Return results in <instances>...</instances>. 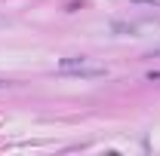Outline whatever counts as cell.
<instances>
[{
    "instance_id": "cell-5",
    "label": "cell",
    "mask_w": 160,
    "mask_h": 156,
    "mask_svg": "<svg viewBox=\"0 0 160 156\" xmlns=\"http://www.w3.org/2000/svg\"><path fill=\"white\" fill-rule=\"evenodd\" d=\"M0 86H9V83H6V80H0Z\"/></svg>"
},
{
    "instance_id": "cell-1",
    "label": "cell",
    "mask_w": 160,
    "mask_h": 156,
    "mask_svg": "<svg viewBox=\"0 0 160 156\" xmlns=\"http://www.w3.org/2000/svg\"><path fill=\"white\" fill-rule=\"evenodd\" d=\"M62 80H99V77H108V67H89L86 61L77 64V67H65L59 71Z\"/></svg>"
},
{
    "instance_id": "cell-4",
    "label": "cell",
    "mask_w": 160,
    "mask_h": 156,
    "mask_svg": "<svg viewBox=\"0 0 160 156\" xmlns=\"http://www.w3.org/2000/svg\"><path fill=\"white\" fill-rule=\"evenodd\" d=\"M154 55H160V49H154V52H151V58H154Z\"/></svg>"
},
{
    "instance_id": "cell-2",
    "label": "cell",
    "mask_w": 160,
    "mask_h": 156,
    "mask_svg": "<svg viewBox=\"0 0 160 156\" xmlns=\"http://www.w3.org/2000/svg\"><path fill=\"white\" fill-rule=\"evenodd\" d=\"M132 3H148V6H160V0H132Z\"/></svg>"
},
{
    "instance_id": "cell-3",
    "label": "cell",
    "mask_w": 160,
    "mask_h": 156,
    "mask_svg": "<svg viewBox=\"0 0 160 156\" xmlns=\"http://www.w3.org/2000/svg\"><path fill=\"white\" fill-rule=\"evenodd\" d=\"M148 80L154 83V80H160V71H148Z\"/></svg>"
}]
</instances>
